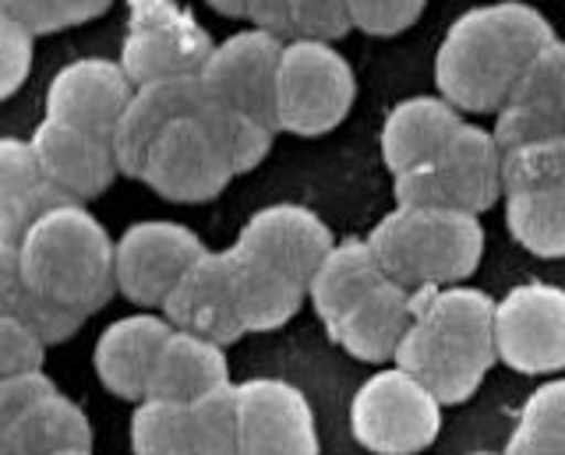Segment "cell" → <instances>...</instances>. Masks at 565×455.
<instances>
[{
	"mask_svg": "<svg viewBox=\"0 0 565 455\" xmlns=\"http://www.w3.org/2000/svg\"><path fill=\"white\" fill-rule=\"evenodd\" d=\"M547 40H555V25L526 0L467 8L435 50L438 96L459 113H494Z\"/></svg>",
	"mask_w": 565,
	"mask_h": 455,
	"instance_id": "obj_1",
	"label": "cell"
},
{
	"mask_svg": "<svg viewBox=\"0 0 565 455\" xmlns=\"http://www.w3.org/2000/svg\"><path fill=\"white\" fill-rule=\"evenodd\" d=\"M393 364L428 384L441 407L467 402L499 364L494 296L470 283L414 290V314Z\"/></svg>",
	"mask_w": 565,
	"mask_h": 455,
	"instance_id": "obj_2",
	"label": "cell"
},
{
	"mask_svg": "<svg viewBox=\"0 0 565 455\" xmlns=\"http://www.w3.org/2000/svg\"><path fill=\"white\" fill-rule=\"evenodd\" d=\"M18 269L43 301L93 314L114 290V237L82 202L50 205L14 240Z\"/></svg>",
	"mask_w": 565,
	"mask_h": 455,
	"instance_id": "obj_3",
	"label": "cell"
},
{
	"mask_svg": "<svg viewBox=\"0 0 565 455\" xmlns=\"http://www.w3.org/2000/svg\"><path fill=\"white\" fill-rule=\"evenodd\" d=\"M382 272L406 290L467 283L481 269V216L438 205H396L364 237Z\"/></svg>",
	"mask_w": 565,
	"mask_h": 455,
	"instance_id": "obj_4",
	"label": "cell"
},
{
	"mask_svg": "<svg viewBox=\"0 0 565 455\" xmlns=\"http://www.w3.org/2000/svg\"><path fill=\"white\" fill-rule=\"evenodd\" d=\"M358 99L350 61L322 40H287L276 64V131L318 138L340 128Z\"/></svg>",
	"mask_w": 565,
	"mask_h": 455,
	"instance_id": "obj_5",
	"label": "cell"
},
{
	"mask_svg": "<svg viewBox=\"0 0 565 455\" xmlns=\"http://www.w3.org/2000/svg\"><path fill=\"white\" fill-rule=\"evenodd\" d=\"M499 160L491 131L463 120L431 160L393 173L396 205H438L481 216L502 198Z\"/></svg>",
	"mask_w": 565,
	"mask_h": 455,
	"instance_id": "obj_6",
	"label": "cell"
},
{
	"mask_svg": "<svg viewBox=\"0 0 565 455\" xmlns=\"http://www.w3.org/2000/svg\"><path fill=\"white\" fill-rule=\"evenodd\" d=\"M441 431V402L403 367L367 375L350 399V434L371 455H417Z\"/></svg>",
	"mask_w": 565,
	"mask_h": 455,
	"instance_id": "obj_7",
	"label": "cell"
},
{
	"mask_svg": "<svg viewBox=\"0 0 565 455\" xmlns=\"http://www.w3.org/2000/svg\"><path fill=\"white\" fill-rule=\"evenodd\" d=\"M138 177L167 202L199 205L216 198L237 173L230 166V155L220 142L216 128H212L209 107L170 120L152 138Z\"/></svg>",
	"mask_w": 565,
	"mask_h": 455,
	"instance_id": "obj_8",
	"label": "cell"
},
{
	"mask_svg": "<svg viewBox=\"0 0 565 455\" xmlns=\"http://www.w3.org/2000/svg\"><path fill=\"white\" fill-rule=\"evenodd\" d=\"M494 357L516 375L565 371V286L526 279L494 301Z\"/></svg>",
	"mask_w": 565,
	"mask_h": 455,
	"instance_id": "obj_9",
	"label": "cell"
},
{
	"mask_svg": "<svg viewBox=\"0 0 565 455\" xmlns=\"http://www.w3.org/2000/svg\"><path fill=\"white\" fill-rule=\"evenodd\" d=\"M216 46L209 32L173 0H131L128 36L120 43V67L135 85L156 78L199 75Z\"/></svg>",
	"mask_w": 565,
	"mask_h": 455,
	"instance_id": "obj_10",
	"label": "cell"
},
{
	"mask_svg": "<svg viewBox=\"0 0 565 455\" xmlns=\"http://www.w3.org/2000/svg\"><path fill=\"white\" fill-rule=\"evenodd\" d=\"M287 40L262 29L234 32L216 43L199 72L209 107L234 110L276 128V64Z\"/></svg>",
	"mask_w": 565,
	"mask_h": 455,
	"instance_id": "obj_11",
	"label": "cell"
},
{
	"mask_svg": "<svg viewBox=\"0 0 565 455\" xmlns=\"http://www.w3.org/2000/svg\"><path fill=\"white\" fill-rule=\"evenodd\" d=\"M205 251L202 237L173 219L131 223L114 240V290L138 307H159L184 269Z\"/></svg>",
	"mask_w": 565,
	"mask_h": 455,
	"instance_id": "obj_12",
	"label": "cell"
},
{
	"mask_svg": "<svg viewBox=\"0 0 565 455\" xmlns=\"http://www.w3.org/2000/svg\"><path fill=\"white\" fill-rule=\"evenodd\" d=\"M318 420L305 389L282 378H247L237 384L234 455H318Z\"/></svg>",
	"mask_w": 565,
	"mask_h": 455,
	"instance_id": "obj_13",
	"label": "cell"
},
{
	"mask_svg": "<svg viewBox=\"0 0 565 455\" xmlns=\"http://www.w3.org/2000/svg\"><path fill=\"white\" fill-rule=\"evenodd\" d=\"M332 243L335 237L329 223L315 208L297 202H276L244 219L234 248L308 290L315 266L326 258Z\"/></svg>",
	"mask_w": 565,
	"mask_h": 455,
	"instance_id": "obj_14",
	"label": "cell"
},
{
	"mask_svg": "<svg viewBox=\"0 0 565 455\" xmlns=\"http://www.w3.org/2000/svg\"><path fill=\"white\" fill-rule=\"evenodd\" d=\"M32 160L43 181L67 202H88L103 195L120 173L110 134L64 124L57 117H43L29 134Z\"/></svg>",
	"mask_w": 565,
	"mask_h": 455,
	"instance_id": "obj_15",
	"label": "cell"
},
{
	"mask_svg": "<svg viewBox=\"0 0 565 455\" xmlns=\"http://www.w3.org/2000/svg\"><path fill=\"white\" fill-rule=\"evenodd\" d=\"M163 318L173 328L194 332L212 343H234L244 336L234 311V275H230V248L226 251H202L184 269V275L163 296Z\"/></svg>",
	"mask_w": 565,
	"mask_h": 455,
	"instance_id": "obj_16",
	"label": "cell"
},
{
	"mask_svg": "<svg viewBox=\"0 0 565 455\" xmlns=\"http://www.w3.org/2000/svg\"><path fill=\"white\" fill-rule=\"evenodd\" d=\"M131 93L135 82L124 75L120 61L78 57L50 78L46 117H57L64 124H75L85 131L110 134L117 117L128 107Z\"/></svg>",
	"mask_w": 565,
	"mask_h": 455,
	"instance_id": "obj_17",
	"label": "cell"
},
{
	"mask_svg": "<svg viewBox=\"0 0 565 455\" xmlns=\"http://www.w3.org/2000/svg\"><path fill=\"white\" fill-rule=\"evenodd\" d=\"M209 107V99L202 93L199 75L188 78H156L135 85V93L128 99V107L117 117V124L110 131V145L117 155L120 173L138 177L141 160L152 145V138L163 131L170 120L199 113Z\"/></svg>",
	"mask_w": 565,
	"mask_h": 455,
	"instance_id": "obj_18",
	"label": "cell"
},
{
	"mask_svg": "<svg viewBox=\"0 0 565 455\" xmlns=\"http://www.w3.org/2000/svg\"><path fill=\"white\" fill-rule=\"evenodd\" d=\"M414 314V290L393 279H379L364 296H358L340 318L326 325L329 339L364 364H388Z\"/></svg>",
	"mask_w": 565,
	"mask_h": 455,
	"instance_id": "obj_19",
	"label": "cell"
},
{
	"mask_svg": "<svg viewBox=\"0 0 565 455\" xmlns=\"http://www.w3.org/2000/svg\"><path fill=\"white\" fill-rule=\"evenodd\" d=\"M170 332V322L163 314L138 311L124 314V318L110 322L96 339L93 349V367L103 389H110L117 399L138 402L149 392V375L159 346H163Z\"/></svg>",
	"mask_w": 565,
	"mask_h": 455,
	"instance_id": "obj_20",
	"label": "cell"
},
{
	"mask_svg": "<svg viewBox=\"0 0 565 455\" xmlns=\"http://www.w3.org/2000/svg\"><path fill=\"white\" fill-rule=\"evenodd\" d=\"M463 120L467 117L438 93L399 99L396 107L385 113L382 131H379V149H382L385 166L399 173V170H411L424 160H431Z\"/></svg>",
	"mask_w": 565,
	"mask_h": 455,
	"instance_id": "obj_21",
	"label": "cell"
},
{
	"mask_svg": "<svg viewBox=\"0 0 565 455\" xmlns=\"http://www.w3.org/2000/svg\"><path fill=\"white\" fill-rule=\"evenodd\" d=\"M230 381V360L220 343H212L194 332L173 328L167 332L163 346H159L152 375H149V392L159 399L173 402H194L199 396L220 389Z\"/></svg>",
	"mask_w": 565,
	"mask_h": 455,
	"instance_id": "obj_22",
	"label": "cell"
},
{
	"mask_svg": "<svg viewBox=\"0 0 565 455\" xmlns=\"http://www.w3.org/2000/svg\"><path fill=\"white\" fill-rule=\"evenodd\" d=\"M230 275H234V311L244 332H273L287 325L308 296L300 283L237 248H230Z\"/></svg>",
	"mask_w": 565,
	"mask_h": 455,
	"instance_id": "obj_23",
	"label": "cell"
},
{
	"mask_svg": "<svg viewBox=\"0 0 565 455\" xmlns=\"http://www.w3.org/2000/svg\"><path fill=\"white\" fill-rule=\"evenodd\" d=\"M40 166L32 160L29 138L0 134V240H18L29 226L40 219L50 205H61Z\"/></svg>",
	"mask_w": 565,
	"mask_h": 455,
	"instance_id": "obj_24",
	"label": "cell"
},
{
	"mask_svg": "<svg viewBox=\"0 0 565 455\" xmlns=\"http://www.w3.org/2000/svg\"><path fill=\"white\" fill-rule=\"evenodd\" d=\"M8 455H50L61 448H93V424L64 392H46L0 434Z\"/></svg>",
	"mask_w": 565,
	"mask_h": 455,
	"instance_id": "obj_25",
	"label": "cell"
},
{
	"mask_svg": "<svg viewBox=\"0 0 565 455\" xmlns=\"http://www.w3.org/2000/svg\"><path fill=\"white\" fill-rule=\"evenodd\" d=\"M379 279H385V272L379 266V258L371 254L367 240H358V237L335 240L308 279L311 307L318 318H322V325H329L332 318H340L358 296H364L375 286Z\"/></svg>",
	"mask_w": 565,
	"mask_h": 455,
	"instance_id": "obj_26",
	"label": "cell"
},
{
	"mask_svg": "<svg viewBox=\"0 0 565 455\" xmlns=\"http://www.w3.org/2000/svg\"><path fill=\"white\" fill-rule=\"evenodd\" d=\"M505 198V226L523 251L544 261L565 258V184Z\"/></svg>",
	"mask_w": 565,
	"mask_h": 455,
	"instance_id": "obj_27",
	"label": "cell"
},
{
	"mask_svg": "<svg viewBox=\"0 0 565 455\" xmlns=\"http://www.w3.org/2000/svg\"><path fill=\"white\" fill-rule=\"evenodd\" d=\"M0 314H11V318L25 322L46 346L64 343L85 322V314L43 301L25 283L22 269H18V248L11 240H0Z\"/></svg>",
	"mask_w": 565,
	"mask_h": 455,
	"instance_id": "obj_28",
	"label": "cell"
},
{
	"mask_svg": "<svg viewBox=\"0 0 565 455\" xmlns=\"http://www.w3.org/2000/svg\"><path fill=\"white\" fill-rule=\"evenodd\" d=\"M502 455H565V378H547L523 399Z\"/></svg>",
	"mask_w": 565,
	"mask_h": 455,
	"instance_id": "obj_29",
	"label": "cell"
},
{
	"mask_svg": "<svg viewBox=\"0 0 565 455\" xmlns=\"http://www.w3.org/2000/svg\"><path fill=\"white\" fill-rule=\"evenodd\" d=\"M131 452L135 455H194L188 402L146 396L131 413Z\"/></svg>",
	"mask_w": 565,
	"mask_h": 455,
	"instance_id": "obj_30",
	"label": "cell"
},
{
	"mask_svg": "<svg viewBox=\"0 0 565 455\" xmlns=\"http://www.w3.org/2000/svg\"><path fill=\"white\" fill-rule=\"evenodd\" d=\"M499 184L502 195L565 184V134L505 149L499 160Z\"/></svg>",
	"mask_w": 565,
	"mask_h": 455,
	"instance_id": "obj_31",
	"label": "cell"
},
{
	"mask_svg": "<svg viewBox=\"0 0 565 455\" xmlns=\"http://www.w3.org/2000/svg\"><path fill=\"white\" fill-rule=\"evenodd\" d=\"M194 455H234L237 452V384H220L188 402Z\"/></svg>",
	"mask_w": 565,
	"mask_h": 455,
	"instance_id": "obj_32",
	"label": "cell"
},
{
	"mask_svg": "<svg viewBox=\"0 0 565 455\" xmlns=\"http://www.w3.org/2000/svg\"><path fill=\"white\" fill-rule=\"evenodd\" d=\"M488 131L494 138V145H499V152H505L526 142H541V138L565 134V117L552 102L509 96L502 107L494 110V124Z\"/></svg>",
	"mask_w": 565,
	"mask_h": 455,
	"instance_id": "obj_33",
	"label": "cell"
},
{
	"mask_svg": "<svg viewBox=\"0 0 565 455\" xmlns=\"http://www.w3.org/2000/svg\"><path fill=\"white\" fill-rule=\"evenodd\" d=\"M114 0H0V11L25 25L32 36L43 32H64L82 22H93Z\"/></svg>",
	"mask_w": 565,
	"mask_h": 455,
	"instance_id": "obj_34",
	"label": "cell"
},
{
	"mask_svg": "<svg viewBox=\"0 0 565 455\" xmlns=\"http://www.w3.org/2000/svg\"><path fill=\"white\" fill-rule=\"evenodd\" d=\"M209 120H212V128H216V134H220V142H223V149L230 155V166H234V173L255 170L265 155H269L276 128L262 124V120L247 117V113L220 110V107H209Z\"/></svg>",
	"mask_w": 565,
	"mask_h": 455,
	"instance_id": "obj_35",
	"label": "cell"
},
{
	"mask_svg": "<svg viewBox=\"0 0 565 455\" xmlns=\"http://www.w3.org/2000/svg\"><path fill=\"white\" fill-rule=\"evenodd\" d=\"M290 32L300 40L335 43L353 29L347 0H287Z\"/></svg>",
	"mask_w": 565,
	"mask_h": 455,
	"instance_id": "obj_36",
	"label": "cell"
},
{
	"mask_svg": "<svg viewBox=\"0 0 565 455\" xmlns=\"http://www.w3.org/2000/svg\"><path fill=\"white\" fill-rule=\"evenodd\" d=\"M353 29L367 32V36H399L411 29L428 0H347Z\"/></svg>",
	"mask_w": 565,
	"mask_h": 455,
	"instance_id": "obj_37",
	"label": "cell"
},
{
	"mask_svg": "<svg viewBox=\"0 0 565 455\" xmlns=\"http://www.w3.org/2000/svg\"><path fill=\"white\" fill-rule=\"evenodd\" d=\"M32 72V32L0 11V102L11 99Z\"/></svg>",
	"mask_w": 565,
	"mask_h": 455,
	"instance_id": "obj_38",
	"label": "cell"
},
{
	"mask_svg": "<svg viewBox=\"0 0 565 455\" xmlns=\"http://www.w3.org/2000/svg\"><path fill=\"white\" fill-rule=\"evenodd\" d=\"M43 354L46 343L25 322L11 318V314H0V378L43 367Z\"/></svg>",
	"mask_w": 565,
	"mask_h": 455,
	"instance_id": "obj_39",
	"label": "cell"
},
{
	"mask_svg": "<svg viewBox=\"0 0 565 455\" xmlns=\"http://www.w3.org/2000/svg\"><path fill=\"white\" fill-rule=\"evenodd\" d=\"M53 389H57V384L46 378L43 367H32V371H18V375L0 378V434H4L35 399H43Z\"/></svg>",
	"mask_w": 565,
	"mask_h": 455,
	"instance_id": "obj_40",
	"label": "cell"
},
{
	"mask_svg": "<svg viewBox=\"0 0 565 455\" xmlns=\"http://www.w3.org/2000/svg\"><path fill=\"white\" fill-rule=\"evenodd\" d=\"M244 19L252 22V29L273 32L279 40H294L287 0H244Z\"/></svg>",
	"mask_w": 565,
	"mask_h": 455,
	"instance_id": "obj_41",
	"label": "cell"
},
{
	"mask_svg": "<svg viewBox=\"0 0 565 455\" xmlns=\"http://www.w3.org/2000/svg\"><path fill=\"white\" fill-rule=\"evenodd\" d=\"M212 11L226 14V19H244V0H205Z\"/></svg>",
	"mask_w": 565,
	"mask_h": 455,
	"instance_id": "obj_42",
	"label": "cell"
},
{
	"mask_svg": "<svg viewBox=\"0 0 565 455\" xmlns=\"http://www.w3.org/2000/svg\"><path fill=\"white\" fill-rule=\"evenodd\" d=\"M555 107H558L562 117H565V64H562V78H558V89H555Z\"/></svg>",
	"mask_w": 565,
	"mask_h": 455,
	"instance_id": "obj_43",
	"label": "cell"
},
{
	"mask_svg": "<svg viewBox=\"0 0 565 455\" xmlns=\"http://www.w3.org/2000/svg\"><path fill=\"white\" fill-rule=\"evenodd\" d=\"M50 455H93V448H61V452H50Z\"/></svg>",
	"mask_w": 565,
	"mask_h": 455,
	"instance_id": "obj_44",
	"label": "cell"
},
{
	"mask_svg": "<svg viewBox=\"0 0 565 455\" xmlns=\"http://www.w3.org/2000/svg\"><path fill=\"white\" fill-rule=\"evenodd\" d=\"M467 455H502V452H488V448H481V452H467Z\"/></svg>",
	"mask_w": 565,
	"mask_h": 455,
	"instance_id": "obj_45",
	"label": "cell"
},
{
	"mask_svg": "<svg viewBox=\"0 0 565 455\" xmlns=\"http://www.w3.org/2000/svg\"><path fill=\"white\" fill-rule=\"evenodd\" d=\"M0 455H8V448H4V445H0Z\"/></svg>",
	"mask_w": 565,
	"mask_h": 455,
	"instance_id": "obj_46",
	"label": "cell"
}]
</instances>
